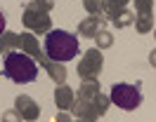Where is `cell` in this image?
<instances>
[{"label": "cell", "mask_w": 156, "mask_h": 122, "mask_svg": "<svg viewBox=\"0 0 156 122\" xmlns=\"http://www.w3.org/2000/svg\"><path fill=\"white\" fill-rule=\"evenodd\" d=\"M78 49H80V42L69 31H50L45 35V54L55 64H64V61L76 59Z\"/></svg>", "instance_id": "6da1fadb"}, {"label": "cell", "mask_w": 156, "mask_h": 122, "mask_svg": "<svg viewBox=\"0 0 156 122\" xmlns=\"http://www.w3.org/2000/svg\"><path fill=\"white\" fill-rule=\"evenodd\" d=\"M2 75L17 84H29L38 77V66L24 52H10L2 61Z\"/></svg>", "instance_id": "7a4b0ae2"}, {"label": "cell", "mask_w": 156, "mask_h": 122, "mask_svg": "<svg viewBox=\"0 0 156 122\" xmlns=\"http://www.w3.org/2000/svg\"><path fill=\"white\" fill-rule=\"evenodd\" d=\"M111 103H116L121 110H135L142 103V89L140 82H116L111 87Z\"/></svg>", "instance_id": "3957f363"}, {"label": "cell", "mask_w": 156, "mask_h": 122, "mask_svg": "<svg viewBox=\"0 0 156 122\" xmlns=\"http://www.w3.org/2000/svg\"><path fill=\"white\" fill-rule=\"evenodd\" d=\"M17 108H26V110H29V113H26V120H29V122L36 120V113H38V110H36V106L29 101V96H19V99H17Z\"/></svg>", "instance_id": "277c9868"}, {"label": "cell", "mask_w": 156, "mask_h": 122, "mask_svg": "<svg viewBox=\"0 0 156 122\" xmlns=\"http://www.w3.org/2000/svg\"><path fill=\"white\" fill-rule=\"evenodd\" d=\"M57 106H69V92L62 89V94L57 92Z\"/></svg>", "instance_id": "5b68a950"}, {"label": "cell", "mask_w": 156, "mask_h": 122, "mask_svg": "<svg viewBox=\"0 0 156 122\" xmlns=\"http://www.w3.org/2000/svg\"><path fill=\"white\" fill-rule=\"evenodd\" d=\"M5 26H7V17H5V12L0 9V35L5 33Z\"/></svg>", "instance_id": "8992f818"}, {"label": "cell", "mask_w": 156, "mask_h": 122, "mask_svg": "<svg viewBox=\"0 0 156 122\" xmlns=\"http://www.w3.org/2000/svg\"><path fill=\"white\" fill-rule=\"evenodd\" d=\"M149 59H151V66H156V54H154V52H151V56H149Z\"/></svg>", "instance_id": "52a82bcc"}]
</instances>
